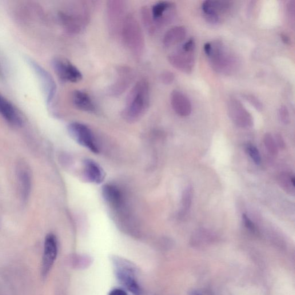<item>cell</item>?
I'll use <instances>...</instances> for the list:
<instances>
[{
  "label": "cell",
  "mask_w": 295,
  "mask_h": 295,
  "mask_svg": "<svg viewBox=\"0 0 295 295\" xmlns=\"http://www.w3.org/2000/svg\"><path fill=\"white\" fill-rule=\"evenodd\" d=\"M279 120L284 125L288 124L289 122V113L285 106H281L278 111Z\"/></svg>",
  "instance_id": "cell-27"
},
{
  "label": "cell",
  "mask_w": 295,
  "mask_h": 295,
  "mask_svg": "<svg viewBox=\"0 0 295 295\" xmlns=\"http://www.w3.org/2000/svg\"><path fill=\"white\" fill-rule=\"evenodd\" d=\"M30 65L33 67L36 73L37 74L40 82H41L44 93L45 94L46 101L48 103L52 102L56 93L57 87L55 83L49 73L39 65L38 63L30 61Z\"/></svg>",
  "instance_id": "cell-14"
},
{
  "label": "cell",
  "mask_w": 295,
  "mask_h": 295,
  "mask_svg": "<svg viewBox=\"0 0 295 295\" xmlns=\"http://www.w3.org/2000/svg\"><path fill=\"white\" fill-rule=\"evenodd\" d=\"M242 220L247 229L253 233L256 231V227H255L254 223L250 220V218L248 216V215L246 214H243Z\"/></svg>",
  "instance_id": "cell-30"
},
{
  "label": "cell",
  "mask_w": 295,
  "mask_h": 295,
  "mask_svg": "<svg viewBox=\"0 0 295 295\" xmlns=\"http://www.w3.org/2000/svg\"><path fill=\"white\" fill-rule=\"evenodd\" d=\"M275 141H276L278 149L284 150L285 148V142L284 138L280 134L276 133L274 136Z\"/></svg>",
  "instance_id": "cell-32"
},
{
  "label": "cell",
  "mask_w": 295,
  "mask_h": 295,
  "mask_svg": "<svg viewBox=\"0 0 295 295\" xmlns=\"http://www.w3.org/2000/svg\"><path fill=\"white\" fill-rule=\"evenodd\" d=\"M102 195L107 204L115 210L121 209L124 204L122 191L117 186L113 184L103 186Z\"/></svg>",
  "instance_id": "cell-17"
},
{
  "label": "cell",
  "mask_w": 295,
  "mask_h": 295,
  "mask_svg": "<svg viewBox=\"0 0 295 295\" xmlns=\"http://www.w3.org/2000/svg\"><path fill=\"white\" fill-rule=\"evenodd\" d=\"M195 46L194 40L193 38H191L183 44L182 49L186 51H189V52H194Z\"/></svg>",
  "instance_id": "cell-31"
},
{
  "label": "cell",
  "mask_w": 295,
  "mask_h": 295,
  "mask_svg": "<svg viewBox=\"0 0 295 295\" xmlns=\"http://www.w3.org/2000/svg\"><path fill=\"white\" fill-rule=\"evenodd\" d=\"M244 98L251 103L253 107L258 111H262L263 109V105L259 99L254 97L253 95L247 94L244 95Z\"/></svg>",
  "instance_id": "cell-28"
},
{
  "label": "cell",
  "mask_w": 295,
  "mask_h": 295,
  "mask_svg": "<svg viewBox=\"0 0 295 295\" xmlns=\"http://www.w3.org/2000/svg\"><path fill=\"white\" fill-rule=\"evenodd\" d=\"M17 178L21 190V195L24 201H26L29 198L32 185L31 170L25 163L18 164L17 167Z\"/></svg>",
  "instance_id": "cell-16"
},
{
  "label": "cell",
  "mask_w": 295,
  "mask_h": 295,
  "mask_svg": "<svg viewBox=\"0 0 295 295\" xmlns=\"http://www.w3.org/2000/svg\"><path fill=\"white\" fill-rule=\"evenodd\" d=\"M188 295H204L200 291L192 289L190 290L188 292Z\"/></svg>",
  "instance_id": "cell-34"
},
{
  "label": "cell",
  "mask_w": 295,
  "mask_h": 295,
  "mask_svg": "<svg viewBox=\"0 0 295 295\" xmlns=\"http://www.w3.org/2000/svg\"><path fill=\"white\" fill-rule=\"evenodd\" d=\"M126 2L112 0L107 3V27L111 37L120 35L123 22L126 17Z\"/></svg>",
  "instance_id": "cell-6"
},
{
  "label": "cell",
  "mask_w": 295,
  "mask_h": 295,
  "mask_svg": "<svg viewBox=\"0 0 295 295\" xmlns=\"http://www.w3.org/2000/svg\"><path fill=\"white\" fill-rule=\"evenodd\" d=\"M83 166L84 174L88 181L100 184L105 180V171L98 163L91 159H86L83 162Z\"/></svg>",
  "instance_id": "cell-18"
},
{
  "label": "cell",
  "mask_w": 295,
  "mask_h": 295,
  "mask_svg": "<svg viewBox=\"0 0 295 295\" xmlns=\"http://www.w3.org/2000/svg\"><path fill=\"white\" fill-rule=\"evenodd\" d=\"M264 144L268 152L272 155H276L278 154V147L274 138L272 134L266 133L264 137Z\"/></svg>",
  "instance_id": "cell-25"
},
{
  "label": "cell",
  "mask_w": 295,
  "mask_h": 295,
  "mask_svg": "<svg viewBox=\"0 0 295 295\" xmlns=\"http://www.w3.org/2000/svg\"><path fill=\"white\" fill-rule=\"evenodd\" d=\"M193 195L192 186L191 185L187 186L182 193V209L180 213L181 216H185L189 212L191 204H192Z\"/></svg>",
  "instance_id": "cell-23"
},
{
  "label": "cell",
  "mask_w": 295,
  "mask_h": 295,
  "mask_svg": "<svg viewBox=\"0 0 295 295\" xmlns=\"http://www.w3.org/2000/svg\"><path fill=\"white\" fill-rule=\"evenodd\" d=\"M52 65L55 73L63 82L78 83L83 79L81 71L66 59L55 58Z\"/></svg>",
  "instance_id": "cell-9"
},
{
  "label": "cell",
  "mask_w": 295,
  "mask_h": 295,
  "mask_svg": "<svg viewBox=\"0 0 295 295\" xmlns=\"http://www.w3.org/2000/svg\"><path fill=\"white\" fill-rule=\"evenodd\" d=\"M278 184L285 192L290 195L294 194L295 178L294 175L282 173L278 177Z\"/></svg>",
  "instance_id": "cell-22"
},
{
  "label": "cell",
  "mask_w": 295,
  "mask_h": 295,
  "mask_svg": "<svg viewBox=\"0 0 295 295\" xmlns=\"http://www.w3.org/2000/svg\"><path fill=\"white\" fill-rule=\"evenodd\" d=\"M109 295H127V294L125 290L116 288L110 291Z\"/></svg>",
  "instance_id": "cell-33"
},
{
  "label": "cell",
  "mask_w": 295,
  "mask_h": 295,
  "mask_svg": "<svg viewBox=\"0 0 295 295\" xmlns=\"http://www.w3.org/2000/svg\"><path fill=\"white\" fill-rule=\"evenodd\" d=\"M60 19L63 27L68 33L79 34L89 25L90 19L89 8L84 2H75L68 10L62 12Z\"/></svg>",
  "instance_id": "cell-3"
},
{
  "label": "cell",
  "mask_w": 295,
  "mask_h": 295,
  "mask_svg": "<svg viewBox=\"0 0 295 295\" xmlns=\"http://www.w3.org/2000/svg\"><path fill=\"white\" fill-rule=\"evenodd\" d=\"M132 70L127 66H120L117 69L115 81L109 87L107 93L113 97H118L127 89L133 79Z\"/></svg>",
  "instance_id": "cell-11"
},
{
  "label": "cell",
  "mask_w": 295,
  "mask_h": 295,
  "mask_svg": "<svg viewBox=\"0 0 295 295\" xmlns=\"http://www.w3.org/2000/svg\"><path fill=\"white\" fill-rule=\"evenodd\" d=\"M113 262L119 281L134 295H141L142 290L136 279L135 266L125 259L118 257H114Z\"/></svg>",
  "instance_id": "cell-5"
},
{
  "label": "cell",
  "mask_w": 295,
  "mask_h": 295,
  "mask_svg": "<svg viewBox=\"0 0 295 295\" xmlns=\"http://www.w3.org/2000/svg\"><path fill=\"white\" fill-rule=\"evenodd\" d=\"M170 64L182 72L190 73L194 66L193 52L182 50L170 54L168 57Z\"/></svg>",
  "instance_id": "cell-13"
},
{
  "label": "cell",
  "mask_w": 295,
  "mask_h": 295,
  "mask_svg": "<svg viewBox=\"0 0 295 295\" xmlns=\"http://www.w3.org/2000/svg\"><path fill=\"white\" fill-rule=\"evenodd\" d=\"M58 254V243L56 237L52 234H48L44 243L42 274L46 277L54 264Z\"/></svg>",
  "instance_id": "cell-10"
},
{
  "label": "cell",
  "mask_w": 295,
  "mask_h": 295,
  "mask_svg": "<svg viewBox=\"0 0 295 295\" xmlns=\"http://www.w3.org/2000/svg\"><path fill=\"white\" fill-rule=\"evenodd\" d=\"M67 131L71 138L79 145L94 154L99 153V146L93 131L87 125L80 122H72L67 126Z\"/></svg>",
  "instance_id": "cell-7"
},
{
  "label": "cell",
  "mask_w": 295,
  "mask_h": 295,
  "mask_svg": "<svg viewBox=\"0 0 295 295\" xmlns=\"http://www.w3.org/2000/svg\"><path fill=\"white\" fill-rule=\"evenodd\" d=\"M141 16L143 25L149 33L151 34L155 33L157 28L155 26L151 9L147 7H143L141 10Z\"/></svg>",
  "instance_id": "cell-24"
},
{
  "label": "cell",
  "mask_w": 295,
  "mask_h": 295,
  "mask_svg": "<svg viewBox=\"0 0 295 295\" xmlns=\"http://www.w3.org/2000/svg\"><path fill=\"white\" fill-rule=\"evenodd\" d=\"M0 114L6 120L14 125H22V119L12 103L0 94Z\"/></svg>",
  "instance_id": "cell-19"
},
{
  "label": "cell",
  "mask_w": 295,
  "mask_h": 295,
  "mask_svg": "<svg viewBox=\"0 0 295 295\" xmlns=\"http://www.w3.org/2000/svg\"><path fill=\"white\" fill-rule=\"evenodd\" d=\"M186 30L183 26H175L167 31L163 37V42L166 47L173 46L185 39Z\"/></svg>",
  "instance_id": "cell-21"
},
{
  "label": "cell",
  "mask_w": 295,
  "mask_h": 295,
  "mask_svg": "<svg viewBox=\"0 0 295 295\" xmlns=\"http://www.w3.org/2000/svg\"><path fill=\"white\" fill-rule=\"evenodd\" d=\"M208 56L211 66L216 72L230 74L237 69L238 59L220 42L211 43Z\"/></svg>",
  "instance_id": "cell-4"
},
{
  "label": "cell",
  "mask_w": 295,
  "mask_h": 295,
  "mask_svg": "<svg viewBox=\"0 0 295 295\" xmlns=\"http://www.w3.org/2000/svg\"><path fill=\"white\" fill-rule=\"evenodd\" d=\"M281 38L282 39V41H283V42L286 43V44H288L290 42H289V39L288 37H287V36L285 34H282L281 35Z\"/></svg>",
  "instance_id": "cell-35"
},
{
  "label": "cell",
  "mask_w": 295,
  "mask_h": 295,
  "mask_svg": "<svg viewBox=\"0 0 295 295\" xmlns=\"http://www.w3.org/2000/svg\"><path fill=\"white\" fill-rule=\"evenodd\" d=\"M228 114L235 125L248 128L254 124L253 118L241 101L236 98H231L228 102Z\"/></svg>",
  "instance_id": "cell-8"
},
{
  "label": "cell",
  "mask_w": 295,
  "mask_h": 295,
  "mask_svg": "<svg viewBox=\"0 0 295 295\" xmlns=\"http://www.w3.org/2000/svg\"><path fill=\"white\" fill-rule=\"evenodd\" d=\"M72 101L74 105L80 110L86 112L93 113L96 106L90 95L85 92L77 90L73 92Z\"/></svg>",
  "instance_id": "cell-20"
},
{
  "label": "cell",
  "mask_w": 295,
  "mask_h": 295,
  "mask_svg": "<svg viewBox=\"0 0 295 295\" xmlns=\"http://www.w3.org/2000/svg\"><path fill=\"white\" fill-rule=\"evenodd\" d=\"M120 35L131 53L135 57H141L145 49V39L140 25L133 16L126 15Z\"/></svg>",
  "instance_id": "cell-2"
},
{
  "label": "cell",
  "mask_w": 295,
  "mask_h": 295,
  "mask_svg": "<svg viewBox=\"0 0 295 295\" xmlns=\"http://www.w3.org/2000/svg\"><path fill=\"white\" fill-rule=\"evenodd\" d=\"M246 151L248 155L252 158V161L256 163V165H260L261 163V157L260 152L256 146H255L251 143L247 145Z\"/></svg>",
  "instance_id": "cell-26"
},
{
  "label": "cell",
  "mask_w": 295,
  "mask_h": 295,
  "mask_svg": "<svg viewBox=\"0 0 295 295\" xmlns=\"http://www.w3.org/2000/svg\"><path fill=\"white\" fill-rule=\"evenodd\" d=\"M150 91L146 80L138 81L131 89L126 99L122 117L127 122L133 123L140 119L149 109Z\"/></svg>",
  "instance_id": "cell-1"
},
{
  "label": "cell",
  "mask_w": 295,
  "mask_h": 295,
  "mask_svg": "<svg viewBox=\"0 0 295 295\" xmlns=\"http://www.w3.org/2000/svg\"><path fill=\"white\" fill-rule=\"evenodd\" d=\"M175 79V76L173 72L170 71H165L161 75V80L165 85H170Z\"/></svg>",
  "instance_id": "cell-29"
},
{
  "label": "cell",
  "mask_w": 295,
  "mask_h": 295,
  "mask_svg": "<svg viewBox=\"0 0 295 295\" xmlns=\"http://www.w3.org/2000/svg\"><path fill=\"white\" fill-rule=\"evenodd\" d=\"M172 108L179 116L188 117L192 111V105L189 98L178 90H174L170 96Z\"/></svg>",
  "instance_id": "cell-15"
},
{
  "label": "cell",
  "mask_w": 295,
  "mask_h": 295,
  "mask_svg": "<svg viewBox=\"0 0 295 295\" xmlns=\"http://www.w3.org/2000/svg\"><path fill=\"white\" fill-rule=\"evenodd\" d=\"M174 4L168 2H159L151 9V15L155 27L165 26L172 21L175 15Z\"/></svg>",
  "instance_id": "cell-12"
}]
</instances>
